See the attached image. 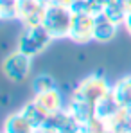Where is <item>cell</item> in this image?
<instances>
[{"mask_svg": "<svg viewBox=\"0 0 131 133\" xmlns=\"http://www.w3.org/2000/svg\"><path fill=\"white\" fill-rule=\"evenodd\" d=\"M32 88H34V94H42V92H49V90L56 88V85H54V79H52L50 76L40 74V76L34 79Z\"/></svg>", "mask_w": 131, "mask_h": 133, "instance_id": "cell-11", "label": "cell"}, {"mask_svg": "<svg viewBox=\"0 0 131 133\" xmlns=\"http://www.w3.org/2000/svg\"><path fill=\"white\" fill-rule=\"evenodd\" d=\"M119 106H120L119 101H117L115 95L109 92V94H106V95L95 104V113H97V117H101V119H108V117H113V115H115V111H117Z\"/></svg>", "mask_w": 131, "mask_h": 133, "instance_id": "cell-9", "label": "cell"}, {"mask_svg": "<svg viewBox=\"0 0 131 133\" xmlns=\"http://www.w3.org/2000/svg\"><path fill=\"white\" fill-rule=\"evenodd\" d=\"M109 94V87L108 83L102 79V77H88L85 79L83 83H81V87L77 90V99H81V101H85L88 104H92L93 108H95V104L106 95Z\"/></svg>", "mask_w": 131, "mask_h": 133, "instance_id": "cell-4", "label": "cell"}, {"mask_svg": "<svg viewBox=\"0 0 131 133\" xmlns=\"http://www.w3.org/2000/svg\"><path fill=\"white\" fill-rule=\"evenodd\" d=\"M2 68H4V74L11 81H23L31 72V56L22 52V50L11 52L4 59Z\"/></svg>", "mask_w": 131, "mask_h": 133, "instance_id": "cell-3", "label": "cell"}, {"mask_svg": "<svg viewBox=\"0 0 131 133\" xmlns=\"http://www.w3.org/2000/svg\"><path fill=\"white\" fill-rule=\"evenodd\" d=\"M93 23H95V18L88 16V15L74 16L70 38H74L75 42H88L90 38H93Z\"/></svg>", "mask_w": 131, "mask_h": 133, "instance_id": "cell-5", "label": "cell"}, {"mask_svg": "<svg viewBox=\"0 0 131 133\" xmlns=\"http://www.w3.org/2000/svg\"><path fill=\"white\" fill-rule=\"evenodd\" d=\"M124 22H126V29L131 32V11L126 15V18H124Z\"/></svg>", "mask_w": 131, "mask_h": 133, "instance_id": "cell-12", "label": "cell"}, {"mask_svg": "<svg viewBox=\"0 0 131 133\" xmlns=\"http://www.w3.org/2000/svg\"><path fill=\"white\" fill-rule=\"evenodd\" d=\"M113 95L120 106H131V79L119 81L115 90H113Z\"/></svg>", "mask_w": 131, "mask_h": 133, "instance_id": "cell-10", "label": "cell"}, {"mask_svg": "<svg viewBox=\"0 0 131 133\" xmlns=\"http://www.w3.org/2000/svg\"><path fill=\"white\" fill-rule=\"evenodd\" d=\"M50 40H52V34L49 32V29L43 23H32V25H29L23 31V34L20 36L18 50H22V52L29 54L32 58L36 54H40L45 47L50 43Z\"/></svg>", "mask_w": 131, "mask_h": 133, "instance_id": "cell-2", "label": "cell"}, {"mask_svg": "<svg viewBox=\"0 0 131 133\" xmlns=\"http://www.w3.org/2000/svg\"><path fill=\"white\" fill-rule=\"evenodd\" d=\"M34 103L47 113V115H52V113H58L61 108V97L58 94V90L52 88L49 92H42V94H36L34 97Z\"/></svg>", "mask_w": 131, "mask_h": 133, "instance_id": "cell-7", "label": "cell"}, {"mask_svg": "<svg viewBox=\"0 0 131 133\" xmlns=\"http://www.w3.org/2000/svg\"><path fill=\"white\" fill-rule=\"evenodd\" d=\"M117 31V23L106 15H99L95 16V23H93V38L99 42H109L113 38Z\"/></svg>", "mask_w": 131, "mask_h": 133, "instance_id": "cell-6", "label": "cell"}, {"mask_svg": "<svg viewBox=\"0 0 131 133\" xmlns=\"http://www.w3.org/2000/svg\"><path fill=\"white\" fill-rule=\"evenodd\" d=\"M32 130H34V122L23 111L11 115L5 122V133H32Z\"/></svg>", "mask_w": 131, "mask_h": 133, "instance_id": "cell-8", "label": "cell"}, {"mask_svg": "<svg viewBox=\"0 0 131 133\" xmlns=\"http://www.w3.org/2000/svg\"><path fill=\"white\" fill-rule=\"evenodd\" d=\"M45 27L49 29V32L52 34V38L56 36H70L72 31V23H74V15L70 9H66L63 5H50L43 11V20Z\"/></svg>", "mask_w": 131, "mask_h": 133, "instance_id": "cell-1", "label": "cell"}]
</instances>
